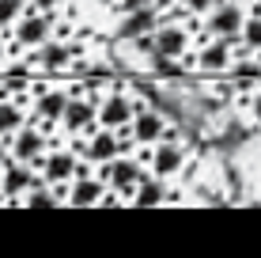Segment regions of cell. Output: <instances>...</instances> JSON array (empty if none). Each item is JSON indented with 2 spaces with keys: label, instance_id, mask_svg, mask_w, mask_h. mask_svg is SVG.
Returning a JSON list of instances; mask_svg holds the SVG:
<instances>
[{
  "label": "cell",
  "instance_id": "1",
  "mask_svg": "<svg viewBox=\"0 0 261 258\" xmlns=\"http://www.w3.org/2000/svg\"><path fill=\"white\" fill-rule=\"evenodd\" d=\"M137 110H144V99H137V95H125L121 87L98 99V122H102L106 129L129 126V122L137 118Z\"/></svg>",
  "mask_w": 261,
  "mask_h": 258
},
{
  "label": "cell",
  "instance_id": "2",
  "mask_svg": "<svg viewBox=\"0 0 261 258\" xmlns=\"http://www.w3.org/2000/svg\"><path fill=\"white\" fill-rule=\"evenodd\" d=\"M98 122V95L87 87L84 95H68V106H65V118L61 126L68 133H91Z\"/></svg>",
  "mask_w": 261,
  "mask_h": 258
},
{
  "label": "cell",
  "instance_id": "3",
  "mask_svg": "<svg viewBox=\"0 0 261 258\" xmlns=\"http://www.w3.org/2000/svg\"><path fill=\"white\" fill-rule=\"evenodd\" d=\"M84 137H87V145H84L87 163H110V159H118L125 152V145H129L118 129H106V126H102V133L91 129V133H84Z\"/></svg>",
  "mask_w": 261,
  "mask_h": 258
},
{
  "label": "cell",
  "instance_id": "4",
  "mask_svg": "<svg viewBox=\"0 0 261 258\" xmlns=\"http://www.w3.org/2000/svg\"><path fill=\"white\" fill-rule=\"evenodd\" d=\"M106 167V182L114 186V190L118 194H137V186L148 179V175H144V167H140V159H133V156H118V159H110V163H102Z\"/></svg>",
  "mask_w": 261,
  "mask_h": 258
},
{
  "label": "cell",
  "instance_id": "5",
  "mask_svg": "<svg viewBox=\"0 0 261 258\" xmlns=\"http://www.w3.org/2000/svg\"><path fill=\"white\" fill-rule=\"evenodd\" d=\"M190 167V152H186L178 140H155V152H151V175L159 179H174Z\"/></svg>",
  "mask_w": 261,
  "mask_h": 258
},
{
  "label": "cell",
  "instance_id": "6",
  "mask_svg": "<svg viewBox=\"0 0 261 258\" xmlns=\"http://www.w3.org/2000/svg\"><path fill=\"white\" fill-rule=\"evenodd\" d=\"M155 27H159L155 4H148V8H129V12L121 15V23H118V42L148 38V34H155Z\"/></svg>",
  "mask_w": 261,
  "mask_h": 258
},
{
  "label": "cell",
  "instance_id": "7",
  "mask_svg": "<svg viewBox=\"0 0 261 258\" xmlns=\"http://www.w3.org/2000/svg\"><path fill=\"white\" fill-rule=\"evenodd\" d=\"M242 23H246V12H242L235 0H231V4H216L208 12V19H204L208 34H216V38H239Z\"/></svg>",
  "mask_w": 261,
  "mask_h": 258
},
{
  "label": "cell",
  "instance_id": "8",
  "mask_svg": "<svg viewBox=\"0 0 261 258\" xmlns=\"http://www.w3.org/2000/svg\"><path fill=\"white\" fill-rule=\"evenodd\" d=\"M239 38H216V42H204L201 53H197V68L201 73H227L231 65H235V57H231V46H235Z\"/></svg>",
  "mask_w": 261,
  "mask_h": 258
},
{
  "label": "cell",
  "instance_id": "9",
  "mask_svg": "<svg viewBox=\"0 0 261 258\" xmlns=\"http://www.w3.org/2000/svg\"><path fill=\"white\" fill-rule=\"evenodd\" d=\"M49 34H53V15L49 12H38V8L27 12L19 19V27H15V38H19L23 46H42Z\"/></svg>",
  "mask_w": 261,
  "mask_h": 258
},
{
  "label": "cell",
  "instance_id": "10",
  "mask_svg": "<svg viewBox=\"0 0 261 258\" xmlns=\"http://www.w3.org/2000/svg\"><path fill=\"white\" fill-rule=\"evenodd\" d=\"M186 50H190V31H182V27H174V23L155 27V34H151V53H163V57H186Z\"/></svg>",
  "mask_w": 261,
  "mask_h": 258
},
{
  "label": "cell",
  "instance_id": "11",
  "mask_svg": "<svg viewBox=\"0 0 261 258\" xmlns=\"http://www.w3.org/2000/svg\"><path fill=\"white\" fill-rule=\"evenodd\" d=\"M65 106H68V91H61V87H53V91H42L38 103H34V118L42 122V126H61V118H65Z\"/></svg>",
  "mask_w": 261,
  "mask_h": 258
},
{
  "label": "cell",
  "instance_id": "12",
  "mask_svg": "<svg viewBox=\"0 0 261 258\" xmlns=\"http://www.w3.org/2000/svg\"><path fill=\"white\" fill-rule=\"evenodd\" d=\"M102 194H106V179H91V175H80V179L68 186V205H76V209L102 205Z\"/></svg>",
  "mask_w": 261,
  "mask_h": 258
},
{
  "label": "cell",
  "instance_id": "13",
  "mask_svg": "<svg viewBox=\"0 0 261 258\" xmlns=\"http://www.w3.org/2000/svg\"><path fill=\"white\" fill-rule=\"evenodd\" d=\"M42 152H46V133L31 129V126L15 129V140H12V159H19V163H31V159H34V156H42Z\"/></svg>",
  "mask_w": 261,
  "mask_h": 258
},
{
  "label": "cell",
  "instance_id": "14",
  "mask_svg": "<svg viewBox=\"0 0 261 258\" xmlns=\"http://www.w3.org/2000/svg\"><path fill=\"white\" fill-rule=\"evenodd\" d=\"M42 182H46V179H42ZM31 186H38V179L31 175V163H19V159L4 163V182H0V194H12V198L19 194V198H23Z\"/></svg>",
  "mask_w": 261,
  "mask_h": 258
},
{
  "label": "cell",
  "instance_id": "15",
  "mask_svg": "<svg viewBox=\"0 0 261 258\" xmlns=\"http://www.w3.org/2000/svg\"><path fill=\"white\" fill-rule=\"evenodd\" d=\"M76 171H80V156L76 152H53V156H46L42 179L46 182H68V179H76Z\"/></svg>",
  "mask_w": 261,
  "mask_h": 258
},
{
  "label": "cell",
  "instance_id": "16",
  "mask_svg": "<svg viewBox=\"0 0 261 258\" xmlns=\"http://www.w3.org/2000/svg\"><path fill=\"white\" fill-rule=\"evenodd\" d=\"M163 129H167V122L159 118L155 110H137V118H133V140L137 145H155L159 137H163Z\"/></svg>",
  "mask_w": 261,
  "mask_h": 258
},
{
  "label": "cell",
  "instance_id": "17",
  "mask_svg": "<svg viewBox=\"0 0 261 258\" xmlns=\"http://www.w3.org/2000/svg\"><path fill=\"white\" fill-rule=\"evenodd\" d=\"M68 61H72V46H68V42H42V46H38V65L42 68H49V73H57V68H68Z\"/></svg>",
  "mask_w": 261,
  "mask_h": 258
},
{
  "label": "cell",
  "instance_id": "18",
  "mask_svg": "<svg viewBox=\"0 0 261 258\" xmlns=\"http://www.w3.org/2000/svg\"><path fill=\"white\" fill-rule=\"evenodd\" d=\"M133 205H163L167 201V179H144L140 186H137V194H133Z\"/></svg>",
  "mask_w": 261,
  "mask_h": 258
},
{
  "label": "cell",
  "instance_id": "19",
  "mask_svg": "<svg viewBox=\"0 0 261 258\" xmlns=\"http://www.w3.org/2000/svg\"><path fill=\"white\" fill-rule=\"evenodd\" d=\"M151 76H159V80H182L186 76V65H182V57H163V53H155V57H151Z\"/></svg>",
  "mask_w": 261,
  "mask_h": 258
},
{
  "label": "cell",
  "instance_id": "20",
  "mask_svg": "<svg viewBox=\"0 0 261 258\" xmlns=\"http://www.w3.org/2000/svg\"><path fill=\"white\" fill-rule=\"evenodd\" d=\"M239 38H242V46H246L250 53L261 50V4L246 15V23H242V34H239Z\"/></svg>",
  "mask_w": 261,
  "mask_h": 258
},
{
  "label": "cell",
  "instance_id": "21",
  "mask_svg": "<svg viewBox=\"0 0 261 258\" xmlns=\"http://www.w3.org/2000/svg\"><path fill=\"white\" fill-rule=\"evenodd\" d=\"M231 73H235V84H239V87H250L254 80H261V61H254V57H239L235 65H231Z\"/></svg>",
  "mask_w": 261,
  "mask_h": 258
},
{
  "label": "cell",
  "instance_id": "22",
  "mask_svg": "<svg viewBox=\"0 0 261 258\" xmlns=\"http://www.w3.org/2000/svg\"><path fill=\"white\" fill-rule=\"evenodd\" d=\"M23 129V110L15 103H0V133H15Z\"/></svg>",
  "mask_w": 261,
  "mask_h": 258
},
{
  "label": "cell",
  "instance_id": "23",
  "mask_svg": "<svg viewBox=\"0 0 261 258\" xmlns=\"http://www.w3.org/2000/svg\"><path fill=\"white\" fill-rule=\"evenodd\" d=\"M19 12H23V0H0V27L15 23V19H19Z\"/></svg>",
  "mask_w": 261,
  "mask_h": 258
},
{
  "label": "cell",
  "instance_id": "24",
  "mask_svg": "<svg viewBox=\"0 0 261 258\" xmlns=\"http://www.w3.org/2000/svg\"><path fill=\"white\" fill-rule=\"evenodd\" d=\"M182 8H186V12H193V15H208L216 8V0H182Z\"/></svg>",
  "mask_w": 261,
  "mask_h": 258
},
{
  "label": "cell",
  "instance_id": "25",
  "mask_svg": "<svg viewBox=\"0 0 261 258\" xmlns=\"http://www.w3.org/2000/svg\"><path fill=\"white\" fill-rule=\"evenodd\" d=\"M61 4H65V0H34L38 12H53V8H61Z\"/></svg>",
  "mask_w": 261,
  "mask_h": 258
},
{
  "label": "cell",
  "instance_id": "26",
  "mask_svg": "<svg viewBox=\"0 0 261 258\" xmlns=\"http://www.w3.org/2000/svg\"><path fill=\"white\" fill-rule=\"evenodd\" d=\"M148 4H155V0H121L125 12H129V8H148Z\"/></svg>",
  "mask_w": 261,
  "mask_h": 258
},
{
  "label": "cell",
  "instance_id": "27",
  "mask_svg": "<svg viewBox=\"0 0 261 258\" xmlns=\"http://www.w3.org/2000/svg\"><path fill=\"white\" fill-rule=\"evenodd\" d=\"M250 114H254V118L261 122V91L254 95V99H250Z\"/></svg>",
  "mask_w": 261,
  "mask_h": 258
},
{
  "label": "cell",
  "instance_id": "28",
  "mask_svg": "<svg viewBox=\"0 0 261 258\" xmlns=\"http://www.w3.org/2000/svg\"><path fill=\"white\" fill-rule=\"evenodd\" d=\"M4 159H8V148H4V140H0V167H4Z\"/></svg>",
  "mask_w": 261,
  "mask_h": 258
},
{
  "label": "cell",
  "instance_id": "29",
  "mask_svg": "<svg viewBox=\"0 0 261 258\" xmlns=\"http://www.w3.org/2000/svg\"><path fill=\"white\" fill-rule=\"evenodd\" d=\"M0 61H4V42H0Z\"/></svg>",
  "mask_w": 261,
  "mask_h": 258
}]
</instances>
